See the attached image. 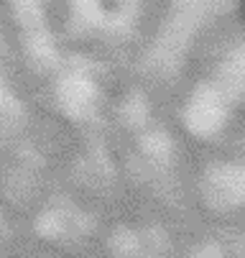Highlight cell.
Wrapping results in <instances>:
<instances>
[{"mask_svg": "<svg viewBox=\"0 0 245 258\" xmlns=\"http://www.w3.org/2000/svg\"><path fill=\"white\" fill-rule=\"evenodd\" d=\"M8 11L21 39V49L36 69H49L61 59L56 31L51 28V0H8Z\"/></svg>", "mask_w": 245, "mask_h": 258, "instance_id": "obj_1", "label": "cell"}, {"mask_svg": "<svg viewBox=\"0 0 245 258\" xmlns=\"http://www.w3.org/2000/svg\"><path fill=\"white\" fill-rule=\"evenodd\" d=\"M64 11V36L72 41H87L100 33L105 21L102 0H61Z\"/></svg>", "mask_w": 245, "mask_h": 258, "instance_id": "obj_2", "label": "cell"}, {"mask_svg": "<svg viewBox=\"0 0 245 258\" xmlns=\"http://www.w3.org/2000/svg\"><path fill=\"white\" fill-rule=\"evenodd\" d=\"M13 59V51H11V44H8V36L3 31V26H0V61H8Z\"/></svg>", "mask_w": 245, "mask_h": 258, "instance_id": "obj_3", "label": "cell"}]
</instances>
